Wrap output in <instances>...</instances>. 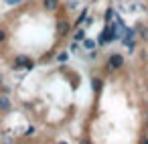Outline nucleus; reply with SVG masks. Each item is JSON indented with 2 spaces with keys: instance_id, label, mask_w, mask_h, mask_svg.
Instances as JSON below:
<instances>
[{
  "instance_id": "1",
  "label": "nucleus",
  "mask_w": 148,
  "mask_h": 144,
  "mask_svg": "<svg viewBox=\"0 0 148 144\" xmlns=\"http://www.w3.org/2000/svg\"><path fill=\"white\" fill-rule=\"evenodd\" d=\"M108 67H110V69H120V67H124V57H122L120 53H114V55H110Z\"/></svg>"
},
{
  "instance_id": "2",
  "label": "nucleus",
  "mask_w": 148,
  "mask_h": 144,
  "mask_svg": "<svg viewBox=\"0 0 148 144\" xmlns=\"http://www.w3.org/2000/svg\"><path fill=\"white\" fill-rule=\"evenodd\" d=\"M134 39H136V29L126 27V29H124V33H122V43H124V45H128V43H132Z\"/></svg>"
},
{
  "instance_id": "3",
  "label": "nucleus",
  "mask_w": 148,
  "mask_h": 144,
  "mask_svg": "<svg viewBox=\"0 0 148 144\" xmlns=\"http://www.w3.org/2000/svg\"><path fill=\"white\" fill-rule=\"evenodd\" d=\"M57 4H59V0H45V8L47 10H55Z\"/></svg>"
},
{
  "instance_id": "4",
  "label": "nucleus",
  "mask_w": 148,
  "mask_h": 144,
  "mask_svg": "<svg viewBox=\"0 0 148 144\" xmlns=\"http://www.w3.org/2000/svg\"><path fill=\"white\" fill-rule=\"evenodd\" d=\"M75 41H77V43H83V41H85V31H83V29H79V31L75 33Z\"/></svg>"
},
{
  "instance_id": "5",
  "label": "nucleus",
  "mask_w": 148,
  "mask_h": 144,
  "mask_svg": "<svg viewBox=\"0 0 148 144\" xmlns=\"http://www.w3.org/2000/svg\"><path fill=\"white\" fill-rule=\"evenodd\" d=\"M83 47H85V49H89V51H93V49H95V41L85 39V41H83Z\"/></svg>"
},
{
  "instance_id": "6",
  "label": "nucleus",
  "mask_w": 148,
  "mask_h": 144,
  "mask_svg": "<svg viewBox=\"0 0 148 144\" xmlns=\"http://www.w3.org/2000/svg\"><path fill=\"white\" fill-rule=\"evenodd\" d=\"M8 108H10L8 97H0V110H8Z\"/></svg>"
},
{
  "instance_id": "7",
  "label": "nucleus",
  "mask_w": 148,
  "mask_h": 144,
  "mask_svg": "<svg viewBox=\"0 0 148 144\" xmlns=\"http://www.w3.org/2000/svg\"><path fill=\"white\" fill-rule=\"evenodd\" d=\"M101 83H103L101 79H93V85H91V87H93V91H99V89H101Z\"/></svg>"
},
{
  "instance_id": "8",
  "label": "nucleus",
  "mask_w": 148,
  "mask_h": 144,
  "mask_svg": "<svg viewBox=\"0 0 148 144\" xmlns=\"http://www.w3.org/2000/svg\"><path fill=\"white\" fill-rule=\"evenodd\" d=\"M33 67H35V61H31V59L25 57V69H33Z\"/></svg>"
},
{
  "instance_id": "9",
  "label": "nucleus",
  "mask_w": 148,
  "mask_h": 144,
  "mask_svg": "<svg viewBox=\"0 0 148 144\" xmlns=\"http://www.w3.org/2000/svg\"><path fill=\"white\" fill-rule=\"evenodd\" d=\"M142 39L148 43V27H144V29H142Z\"/></svg>"
},
{
  "instance_id": "10",
  "label": "nucleus",
  "mask_w": 148,
  "mask_h": 144,
  "mask_svg": "<svg viewBox=\"0 0 148 144\" xmlns=\"http://www.w3.org/2000/svg\"><path fill=\"white\" fill-rule=\"evenodd\" d=\"M35 134V128L31 126V128H27V132H25V136H33Z\"/></svg>"
},
{
  "instance_id": "11",
  "label": "nucleus",
  "mask_w": 148,
  "mask_h": 144,
  "mask_svg": "<svg viewBox=\"0 0 148 144\" xmlns=\"http://www.w3.org/2000/svg\"><path fill=\"white\" fill-rule=\"evenodd\" d=\"M59 61H67V53H61L59 55Z\"/></svg>"
},
{
  "instance_id": "12",
  "label": "nucleus",
  "mask_w": 148,
  "mask_h": 144,
  "mask_svg": "<svg viewBox=\"0 0 148 144\" xmlns=\"http://www.w3.org/2000/svg\"><path fill=\"white\" fill-rule=\"evenodd\" d=\"M0 41H4V31H0Z\"/></svg>"
},
{
  "instance_id": "13",
  "label": "nucleus",
  "mask_w": 148,
  "mask_h": 144,
  "mask_svg": "<svg viewBox=\"0 0 148 144\" xmlns=\"http://www.w3.org/2000/svg\"><path fill=\"white\" fill-rule=\"evenodd\" d=\"M79 144H91V142H89V140H81Z\"/></svg>"
},
{
  "instance_id": "14",
  "label": "nucleus",
  "mask_w": 148,
  "mask_h": 144,
  "mask_svg": "<svg viewBox=\"0 0 148 144\" xmlns=\"http://www.w3.org/2000/svg\"><path fill=\"white\" fill-rule=\"evenodd\" d=\"M59 144H67V142H59Z\"/></svg>"
},
{
  "instance_id": "15",
  "label": "nucleus",
  "mask_w": 148,
  "mask_h": 144,
  "mask_svg": "<svg viewBox=\"0 0 148 144\" xmlns=\"http://www.w3.org/2000/svg\"><path fill=\"white\" fill-rule=\"evenodd\" d=\"M144 144H148V140H146V142H144Z\"/></svg>"
},
{
  "instance_id": "16",
  "label": "nucleus",
  "mask_w": 148,
  "mask_h": 144,
  "mask_svg": "<svg viewBox=\"0 0 148 144\" xmlns=\"http://www.w3.org/2000/svg\"><path fill=\"white\" fill-rule=\"evenodd\" d=\"M93 2H95V0H93Z\"/></svg>"
}]
</instances>
